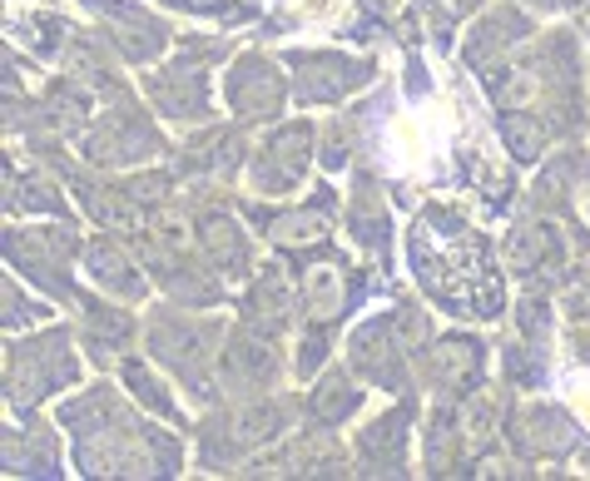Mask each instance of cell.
Listing matches in <instances>:
<instances>
[{
	"instance_id": "18",
	"label": "cell",
	"mask_w": 590,
	"mask_h": 481,
	"mask_svg": "<svg viewBox=\"0 0 590 481\" xmlns=\"http://www.w3.org/2000/svg\"><path fill=\"white\" fill-rule=\"evenodd\" d=\"M322 214H283L279 224H273V238H279V244H288V248H308V244H322Z\"/></svg>"
},
{
	"instance_id": "16",
	"label": "cell",
	"mask_w": 590,
	"mask_h": 481,
	"mask_svg": "<svg viewBox=\"0 0 590 481\" xmlns=\"http://www.w3.org/2000/svg\"><path fill=\"white\" fill-rule=\"evenodd\" d=\"M502 140L516 160H536L541 144H546V129L536 115H502Z\"/></svg>"
},
{
	"instance_id": "8",
	"label": "cell",
	"mask_w": 590,
	"mask_h": 481,
	"mask_svg": "<svg viewBox=\"0 0 590 481\" xmlns=\"http://www.w3.org/2000/svg\"><path fill=\"white\" fill-rule=\"evenodd\" d=\"M279 427H283L279 402H248L228 418V442L234 447H258V442H269Z\"/></svg>"
},
{
	"instance_id": "14",
	"label": "cell",
	"mask_w": 590,
	"mask_h": 481,
	"mask_svg": "<svg viewBox=\"0 0 590 481\" xmlns=\"http://www.w3.org/2000/svg\"><path fill=\"white\" fill-rule=\"evenodd\" d=\"M199 228H204V248H209V258H214L219 268H228V273H234V268H244V234L234 228V219L209 214Z\"/></svg>"
},
{
	"instance_id": "17",
	"label": "cell",
	"mask_w": 590,
	"mask_h": 481,
	"mask_svg": "<svg viewBox=\"0 0 590 481\" xmlns=\"http://www.w3.org/2000/svg\"><path fill=\"white\" fill-rule=\"evenodd\" d=\"M288 308H293V289H288V279H283L279 268H263V279L253 283V313L263 318H288Z\"/></svg>"
},
{
	"instance_id": "15",
	"label": "cell",
	"mask_w": 590,
	"mask_h": 481,
	"mask_svg": "<svg viewBox=\"0 0 590 481\" xmlns=\"http://www.w3.org/2000/svg\"><path fill=\"white\" fill-rule=\"evenodd\" d=\"M357 397H363V392H357V387L347 383L343 373H333V377H328V383L318 387V392L308 397V412H312V418H318V422H343L347 412H353V407H357Z\"/></svg>"
},
{
	"instance_id": "2",
	"label": "cell",
	"mask_w": 590,
	"mask_h": 481,
	"mask_svg": "<svg viewBox=\"0 0 590 481\" xmlns=\"http://www.w3.org/2000/svg\"><path fill=\"white\" fill-rule=\"evenodd\" d=\"M228 99H234L238 115H273L283 99V85H279V75H273V64L244 60L238 75L228 80Z\"/></svg>"
},
{
	"instance_id": "21",
	"label": "cell",
	"mask_w": 590,
	"mask_h": 481,
	"mask_svg": "<svg viewBox=\"0 0 590 481\" xmlns=\"http://www.w3.org/2000/svg\"><path fill=\"white\" fill-rule=\"evenodd\" d=\"M398 332L408 348H422V338H427V318H417V308H402L398 313Z\"/></svg>"
},
{
	"instance_id": "12",
	"label": "cell",
	"mask_w": 590,
	"mask_h": 481,
	"mask_svg": "<svg viewBox=\"0 0 590 481\" xmlns=\"http://www.w3.org/2000/svg\"><path fill=\"white\" fill-rule=\"evenodd\" d=\"M541 70L536 64H506L502 75L492 80V95H496V105H506V109H527L531 99L541 95Z\"/></svg>"
},
{
	"instance_id": "4",
	"label": "cell",
	"mask_w": 590,
	"mask_h": 481,
	"mask_svg": "<svg viewBox=\"0 0 590 481\" xmlns=\"http://www.w3.org/2000/svg\"><path fill=\"white\" fill-rule=\"evenodd\" d=\"M269 373H273V342L258 338V332H238L234 348L224 353V377L234 387H258L269 383Z\"/></svg>"
},
{
	"instance_id": "3",
	"label": "cell",
	"mask_w": 590,
	"mask_h": 481,
	"mask_svg": "<svg viewBox=\"0 0 590 481\" xmlns=\"http://www.w3.org/2000/svg\"><path fill=\"white\" fill-rule=\"evenodd\" d=\"M516 442L527 451H536V457H560V451L576 447V427L560 412H551V407H527L516 418Z\"/></svg>"
},
{
	"instance_id": "20",
	"label": "cell",
	"mask_w": 590,
	"mask_h": 481,
	"mask_svg": "<svg viewBox=\"0 0 590 481\" xmlns=\"http://www.w3.org/2000/svg\"><path fill=\"white\" fill-rule=\"evenodd\" d=\"M125 377H129V387H134V397H140V402H150L154 412H164V418H174V402H169V397H164V387L154 383V377L144 373L140 363H129V367H125Z\"/></svg>"
},
{
	"instance_id": "7",
	"label": "cell",
	"mask_w": 590,
	"mask_h": 481,
	"mask_svg": "<svg viewBox=\"0 0 590 481\" xmlns=\"http://www.w3.org/2000/svg\"><path fill=\"white\" fill-rule=\"evenodd\" d=\"M303 303H308V313L318 322L338 318L343 313V268H333V263L308 268L303 273Z\"/></svg>"
},
{
	"instance_id": "19",
	"label": "cell",
	"mask_w": 590,
	"mask_h": 481,
	"mask_svg": "<svg viewBox=\"0 0 590 481\" xmlns=\"http://www.w3.org/2000/svg\"><path fill=\"white\" fill-rule=\"evenodd\" d=\"M511 31H527V25H521V15H492V21H486L482 31H476V40L467 45V60H476V64H482L492 45H511V40H516Z\"/></svg>"
},
{
	"instance_id": "1",
	"label": "cell",
	"mask_w": 590,
	"mask_h": 481,
	"mask_svg": "<svg viewBox=\"0 0 590 481\" xmlns=\"http://www.w3.org/2000/svg\"><path fill=\"white\" fill-rule=\"evenodd\" d=\"M367 80V64H353L343 55H308L298 60V95L303 99H338Z\"/></svg>"
},
{
	"instance_id": "9",
	"label": "cell",
	"mask_w": 590,
	"mask_h": 481,
	"mask_svg": "<svg viewBox=\"0 0 590 481\" xmlns=\"http://www.w3.org/2000/svg\"><path fill=\"white\" fill-rule=\"evenodd\" d=\"M338 461H343V447L328 432H312L288 447V471H303V477H338Z\"/></svg>"
},
{
	"instance_id": "10",
	"label": "cell",
	"mask_w": 590,
	"mask_h": 481,
	"mask_svg": "<svg viewBox=\"0 0 590 481\" xmlns=\"http://www.w3.org/2000/svg\"><path fill=\"white\" fill-rule=\"evenodd\" d=\"M496 432H502V402H496V392H476L462 412V432L457 437H462L467 451H482Z\"/></svg>"
},
{
	"instance_id": "13",
	"label": "cell",
	"mask_w": 590,
	"mask_h": 481,
	"mask_svg": "<svg viewBox=\"0 0 590 481\" xmlns=\"http://www.w3.org/2000/svg\"><path fill=\"white\" fill-rule=\"evenodd\" d=\"M85 263L95 268V279H99V283H109V289L125 293V298H140V293H144V283H140V279H129L134 268H129L125 258H119V248H109V244H90V248H85Z\"/></svg>"
},
{
	"instance_id": "22",
	"label": "cell",
	"mask_w": 590,
	"mask_h": 481,
	"mask_svg": "<svg viewBox=\"0 0 590 481\" xmlns=\"http://www.w3.org/2000/svg\"><path fill=\"white\" fill-rule=\"evenodd\" d=\"M521 328H527V332L546 328V303H541V298H527V303H521Z\"/></svg>"
},
{
	"instance_id": "11",
	"label": "cell",
	"mask_w": 590,
	"mask_h": 481,
	"mask_svg": "<svg viewBox=\"0 0 590 481\" xmlns=\"http://www.w3.org/2000/svg\"><path fill=\"white\" fill-rule=\"evenodd\" d=\"M408 407H398V412H387V418H377L373 427H367L363 437V451L373 461H387V467H398L402 461V447H408Z\"/></svg>"
},
{
	"instance_id": "6",
	"label": "cell",
	"mask_w": 590,
	"mask_h": 481,
	"mask_svg": "<svg viewBox=\"0 0 590 481\" xmlns=\"http://www.w3.org/2000/svg\"><path fill=\"white\" fill-rule=\"evenodd\" d=\"M353 357H357V367H363L367 377H377V383H392V387L402 383L398 353H392V338H387L382 322H367V328L357 332V338H353Z\"/></svg>"
},
{
	"instance_id": "5",
	"label": "cell",
	"mask_w": 590,
	"mask_h": 481,
	"mask_svg": "<svg viewBox=\"0 0 590 481\" xmlns=\"http://www.w3.org/2000/svg\"><path fill=\"white\" fill-rule=\"evenodd\" d=\"M427 363H432V377H437L441 387H467L482 373V348H476L472 338H441Z\"/></svg>"
},
{
	"instance_id": "23",
	"label": "cell",
	"mask_w": 590,
	"mask_h": 481,
	"mask_svg": "<svg viewBox=\"0 0 590 481\" xmlns=\"http://www.w3.org/2000/svg\"><path fill=\"white\" fill-rule=\"evenodd\" d=\"M318 357H322V338H318V332H312V338L303 342V353H298V367H303V373H312V367H318Z\"/></svg>"
}]
</instances>
